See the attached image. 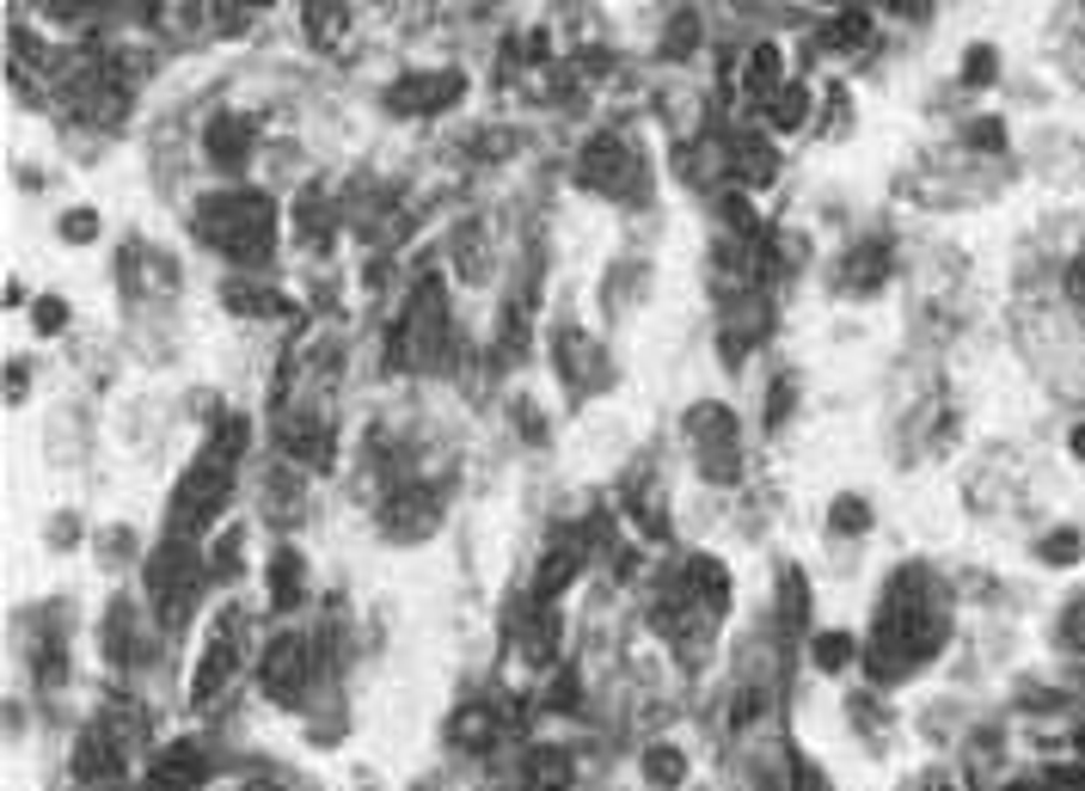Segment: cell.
Wrapping results in <instances>:
<instances>
[{
    "instance_id": "12",
    "label": "cell",
    "mask_w": 1085,
    "mask_h": 791,
    "mask_svg": "<svg viewBox=\"0 0 1085 791\" xmlns=\"http://www.w3.org/2000/svg\"><path fill=\"white\" fill-rule=\"evenodd\" d=\"M490 730H497V718H490V712H461V718H454V737H461L466 749H490Z\"/></svg>"
},
{
    "instance_id": "8",
    "label": "cell",
    "mask_w": 1085,
    "mask_h": 791,
    "mask_svg": "<svg viewBox=\"0 0 1085 791\" xmlns=\"http://www.w3.org/2000/svg\"><path fill=\"white\" fill-rule=\"evenodd\" d=\"M570 754L565 749H534L528 754V791H565L570 785Z\"/></svg>"
},
{
    "instance_id": "7",
    "label": "cell",
    "mask_w": 1085,
    "mask_h": 791,
    "mask_svg": "<svg viewBox=\"0 0 1085 791\" xmlns=\"http://www.w3.org/2000/svg\"><path fill=\"white\" fill-rule=\"evenodd\" d=\"M117 767H123L117 737H105V730H86V737H80V749H74V773L80 779H117Z\"/></svg>"
},
{
    "instance_id": "3",
    "label": "cell",
    "mask_w": 1085,
    "mask_h": 791,
    "mask_svg": "<svg viewBox=\"0 0 1085 791\" xmlns=\"http://www.w3.org/2000/svg\"><path fill=\"white\" fill-rule=\"evenodd\" d=\"M154 607H159V620L166 626H185V614H190V602H197V589H203V565H197V553H190L185 541H173V546H159V558H154Z\"/></svg>"
},
{
    "instance_id": "19",
    "label": "cell",
    "mask_w": 1085,
    "mask_h": 791,
    "mask_svg": "<svg viewBox=\"0 0 1085 791\" xmlns=\"http://www.w3.org/2000/svg\"><path fill=\"white\" fill-rule=\"evenodd\" d=\"M1073 449H1079V454H1085V430H1079V435H1073Z\"/></svg>"
},
{
    "instance_id": "1",
    "label": "cell",
    "mask_w": 1085,
    "mask_h": 791,
    "mask_svg": "<svg viewBox=\"0 0 1085 791\" xmlns=\"http://www.w3.org/2000/svg\"><path fill=\"white\" fill-rule=\"evenodd\" d=\"M939 645H944V614L927 607V602H913V595H901V602L884 607V620H877L871 675L877 681H896V675L920 669Z\"/></svg>"
},
{
    "instance_id": "18",
    "label": "cell",
    "mask_w": 1085,
    "mask_h": 791,
    "mask_svg": "<svg viewBox=\"0 0 1085 791\" xmlns=\"http://www.w3.org/2000/svg\"><path fill=\"white\" fill-rule=\"evenodd\" d=\"M1067 289H1073V301H1085V251H1079V264L1067 270Z\"/></svg>"
},
{
    "instance_id": "2",
    "label": "cell",
    "mask_w": 1085,
    "mask_h": 791,
    "mask_svg": "<svg viewBox=\"0 0 1085 791\" xmlns=\"http://www.w3.org/2000/svg\"><path fill=\"white\" fill-rule=\"evenodd\" d=\"M203 234L221 239L234 258H252V251H265V239H270V209H265V197H215V209H203Z\"/></svg>"
},
{
    "instance_id": "16",
    "label": "cell",
    "mask_w": 1085,
    "mask_h": 791,
    "mask_svg": "<svg viewBox=\"0 0 1085 791\" xmlns=\"http://www.w3.org/2000/svg\"><path fill=\"white\" fill-rule=\"evenodd\" d=\"M792 785H797V791H828V779H822L809 761H797V767H792Z\"/></svg>"
},
{
    "instance_id": "22",
    "label": "cell",
    "mask_w": 1085,
    "mask_h": 791,
    "mask_svg": "<svg viewBox=\"0 0 1085 791\" xmlns=\"http://www.w3.org/2000/svg\"><path fill=\"white\" fill-rule=\"evenodd\" d=\"M1006 791H1036V785H1006Z\"/></svg>"
},
{
    "instance_id": "6",
    "label": "cell",
    "mask_w": 1085,
    "mask_h": 791,
    "mask_svg": "<svg viewBox=\"0 0 1085 791\" xmlns=\"http://www.w3.org/2000/svg\"><path fill=\"white\" fill-rule=\"evenodd\" d=\"M307 662H313L307 657V638H277L270 657H265V687L277 699H294V687L307 681Z\"/></svg>"
},
{
    "instance_id": "13",
    "label": "cell",
    "mask_w": 1085,
    "mask_h": 791,
    "mask_svg": "<svg viewBox=\"0 0 1085 791\" xmlns=\"http://www.w3.org/2000/svg\"><path fill=\"white\" fill-rule=\"evenodd\" d=\"M884 270H889L884 246H865V258H859V264H852V270H847V282H852V289H871V282L884 277Z\"/></svg>"
},
{
    "instance_id": "15",
    "label": "cell",
    "mask_w": 1085,
    "mask_h": 791,
    "mask_svg": "<svg viewBox=\"0 0 1085 791\" xmlns=\"http://www.w3.org/2000/svg\"><path fill=\"white\" fill-rule=\"evenodd\" d=\"M1061 645H1067V650H1085V602L1067 607V620H1061Z\"/></svg>"
},
{
    "instance_id": "9",
    "label": "cell",
    "mask_w": 1085,
    "mask_h": 791,
    "mask_svg": "<svg viewBox=\"0 0 1085 791\" xmlns=\"http://www.w3.org/2000/svg\"><path fill=\"white\" fill-rule=\"evenodd\" d=\"M270 602H277V607L301 602V558H294V553H282L277 565H270Z\"/></svg>"
},
{
    "instance_id": "11",
    "label": "cell",
    "mask_w": 1085,
    "mask_h": 791,
    "mask_svg": "<svg viewBox=\"0 0 1085 791\" xmlns=\"http://www.w3.org/2000/svg\"><path fill=\"white\" fill-rule=\"evenodd\" d=\"M847 662H852V638L847 633H822L816 638V669L822 675H840Z\"/></svg>"
},
{
    "instance_id": "5",
    "label": "cell",
    "mask_w": 1085,
    "mask_h": 791,
    "mask_svg": "<svg viewBox=\"0 0 1085 791\" xmlns=\"http://www.w3.org/2000/svg\"><path fill=\"white\" fill-rule=\"evenodd\" d=\"M234 662H239V614H227V620H221V638H215L209 657L197 662V681H190V694H197V699L221 694L227 675H234Z\"/></svg>"
},
{
    "instance_id": "10",
    "label": "cell",
    "mask_w": 1085,
    "mask_h": 791,
    "mask_svg": "<svg viewBox=\"0 0 1085 791\" xmlns=\"http://www.w3.org/2000/svg\"><path fill=\"white\" fill-rule=\"evenodd\" d=\"M644 773H650V785H657V791H675L681 779H688V761H681L675 749H650L644 754Z\"/></svg>"
},
{
    "instance_id": "17",
    "label": "cell",
    "mask_w": 1085,
    "mask_h": 791,
    "mask_svg": "<svg viewBox=\"0 0 1085 791\" xmlns=\"http://www.w3.org/2000/svg\"><path fill=\"white\" fill-rule=\"evenodd\" d=\"M865 522H871L865 503H840V510H834V527H865Z\"/></svg>"
},
{
    "instance_id": "14",
    "label": "cell",
    "mask_w": 1085,
    "mask_h": 791,
    "mask_svg": "<svg viewBox=\"0 0 1085 791\" xmlns=\"http://www.w3.org/2000/svg\"><path fill=\"white\" fill-rule=\"evenodd\" d=\"M1043 558H1048V565H1073V558H1079V534H1067V527H1061V534H1048Z\"/></svg>"
},
{
    "instance_id": "21",
    "label": "cell",
    "mask_w": 1085,
    "mask_h": 791,
    "mask_svg": "<svg viewBox=\"0 0 1085 791\" xmlns=\"http://www.w3.org/2000/svg\"><path fill=\"white\" fill-rule=\"evenodd\" d=\"M1073 742H1079V754H1085V730H1079V737H1073Z\"/></svg>"
},
{
    "instance_id": "4",
    "label": "cell",
    "mask_w": 1085,
    "mask_h": 791,
    "mask_svg": "<svg viewBox=\"0 0 1085 791\" xmlns=\"http://www.w3.org/2000/svg\"><path fill=\"white\" fill-rule=\"evenodd\" d=\"M203 779H209V754L197 749V742H166L154 761V785L159 791H197Z\"/></svg>"
},
{
    "instance_id": "20",
    "label": "cell",
    "mask_w": 1085,
    "mask_h": 791,
    "mask_svg": "<svg viewBox=\"0 0 1085 791\" xmlns=\"http://www.w3.org/2000/svg\"><path fill=\"white\" fill-rule=\"evenodd\" d=\"M246 791H277V785H246Z\"/></svg>"
}]
</instances>
